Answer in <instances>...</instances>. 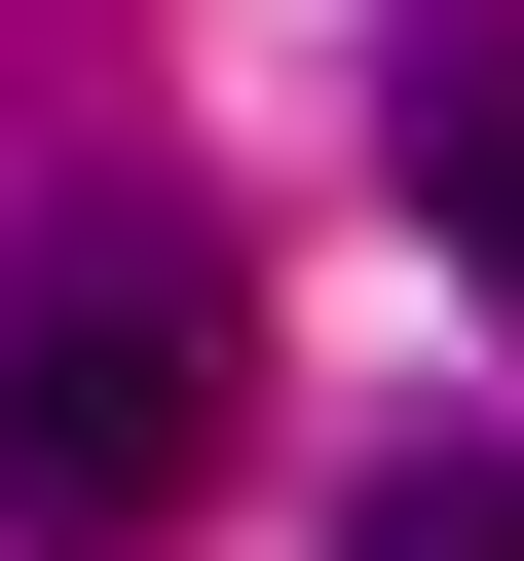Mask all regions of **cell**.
Masks as SVG:
<instances>
[{"label": "cell", "mask_w": 524, "mask_h": 561, "mask_svg": "<svg viewBox=\"0 0 524 561\" xmlns=\"http://www.w3.org/2000/svg\"><path fill=\"white\" fill-rule=\"evenodd\" d=\"M225 375H262L225 225H187V187H76L38 262H0V524H38V561H150V524L225 486Z\"/></svg>", "instance_id": "6da1fadb"}, {"label": "cell", "mask_w": 524, "mask_h": 561, "mask_svg": "<svg viewBox=\"0 0 524 561\" xmlns=\"http://www.w3.org/2000/svg\"><path fill=\"white\" fill-rule=\"evenodd\" d=\"M412 225L524 300V38H449V76H412Z\"/></svg>", "instance_id": "7a4b0ae2"}, {"label": "cell", "mask_w": 524, "mask_h": 561, "mask_svg": "<svg viewBox=\"0 0 524 561\" xmlns=\"http://www.w3.org/2000/svg\"><path fill=\"white\" fill-rule=\"evenodd\" d=\"M338 561H524V449H412V486H338Z\"/></svg>", "instance_id": "3957f363"}]
</instances>
